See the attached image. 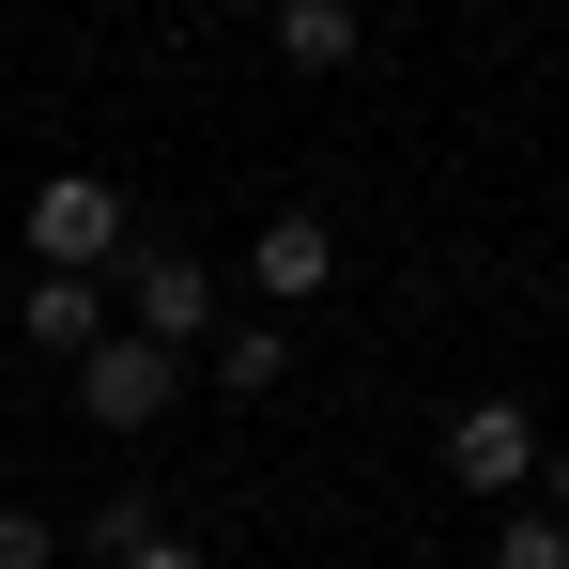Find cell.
<instances>
[{"label":"cell","instance_id":"1","mask_svg":"<svg viewBox=\"0 0 569 569\" xmlns=\"http://www.w3.org/2000/svg\"><path fill=\"white\" fill-rule=\"evenodd\" d=\"M186 385H200V355H154L139 323H108L93 355H78V416H93V431H154Z\"/></svg>","mask_w":569,"mask_h":569},{"label":"cell","instance_id":"2","mask_svg":"<svg viewBox=\"0 0 569 569\" xmlns=\"http://www.w3.org/2000/svg\"><path fill=\"white\" fill-rule=\"evenodd\" d=\"M123 323L154 339V355H200L231 308H216V262H186V247H123Z\"/></svg>","mask_w":569,"mask_h":569},{"label":"cell","instance_id":"3","mask_svg":"<svg viewBox=\"0 0 569 569\" xmlns=\"http://www.w3.org/2000/svg\"><path fill=\"white\" fill-rule=\"evenodd\" d=\"M31 262L108 278V262H123V186H93V170H47V186H31Z\"/></svg>","mask_w":569,"mask_h":569},{"label":"cell","instance_id":"4","mask_svg":"<svg viewBox=\"0 0 569 569\" xmlns=\"http://www.w3.org/2000/svg\"><path fill=\"white\" fill-rule=\"evenodd\" d=\"M447 477L492 492V508L539 492V416H523V400H462V416H447Z\"/></svg>","mask_w":569,"mask_h":569},{"label":"cell","instance_id":"5","mask_svg":"<svg viewBox=\"0 0 569 569\" xmlns=\"http://www.w3.org/2000/svg\"><path fill=\"white\" fill-rule=\"evenodd\" d=\"M323 278H339V231H323V216H262V231H247V292H262V308H308Z\"/></svg>","mask_w":569,"mask_h":569},{"label":"cell","instance_id":"6","mask_svg":"<svg viewBox=\"0 0 569 569\" xmlns=\"http://www.w3.org/2000/svg\"><path fill=\"white\" fill-rule=\"evenodd\" d=\"M16 339L78 370V355H93V339H108V292H93V278H62V262H31V292H16Z\"/></svg>","mask_w":569,"mask_h":569},{"label":"cell","instance_id":"7","mask_svg":"<svg viewBox=\"0 0 569 569\" xmlns=\"http://www.w3.org/2000/svg\"><path fill=\"white\" fill-rule=\"evenodd\" d=\"M200 385H216V400H278L292 385V323L278 308H262V323H216V339H200Z\"/></svg>","mask_w":569,"mask_h":569},{"label":"cell","instance_id":"8","mask_svg":"<svg viewBox=\"0 0 569 569\" xmlns=\"http://www.w3.org/2000/svg\"><path fill=\"white\" fill-rule=\"evenodd\" d=\"M262 31H278L292 78H339V62L370 47V16H355V0H262Z\"/></svg>","mask_w":569,"mask_h":569},{"label":"cell","instance_id":"9","mask_svg":"<svg viewBox=\"0 0 569 569\" xmlns=\"http://www.w3.org/2000/svg\"><path fill=\"white\" fill-rule=\"evenodd\" d=\"M492 569H569V523L539 508V492H508V508H492Z\"/></svg>","mask_w":569,"mask_h":569},{"label":"cell","instance_id":"10","mask_svg":"<svg viewBox=\"0 0 569 569\" xmlns=\"http://www.w3.org/2000/svg\"><path fill=\"white\" fill-rule=\"evenodd\" d=\"M0 569H62V523L47 508H0Z\"/></svg>","mask_w":569,"mask_h":569},{"label":"cell","instance_id":"11","mask_svg":"<svg viewBox=\"0 0 569 569\" xmlns=\"http://www.w3.org/2000/svg\"><path fill=\"white\" fill-rule=\"evenodd\" d=\"M93 569H200V539H170V523H139L123 555H93Z\"/></svg>","mask_w":569,"mask_h":569},{"label":"cell","instance_id":"12","mask_svg":"<svg viewBox=\"0 0 569 569\" xmlns=\"http://www.w3.org/2000/svg\"><path fill=\"white\" fill-rule=\"evenodd\" d=\"M539 508H555V523H569V447H539Z\"/></svg>","mask_w":569,"mask_h":569}]
</instances>
